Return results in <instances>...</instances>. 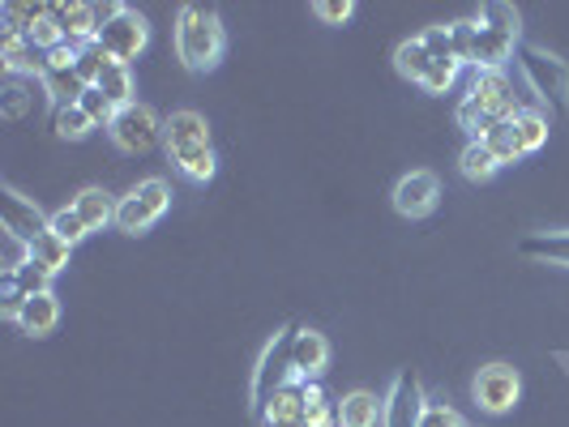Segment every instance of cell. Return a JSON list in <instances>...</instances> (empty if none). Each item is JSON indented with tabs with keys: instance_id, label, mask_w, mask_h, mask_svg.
Returning a JSON list of instances; mask_svg holds the SVG:
<instances>
[{
	"instance_id": "1",
	"label": "cell",
	"mask_w": 569,
	"mask_h": 427,
	"mask_svg": "<svg viewBox=\"0 0 569 427\" xmlns=\"http://www.w3.org/2000/svg\"><path fill=\"white\" fill-rule=\"evenodd\" d=\"M227 48V35H223V22L218 13L206 4H185L176 13V51L185 60V69L193 73H206L218 64V56Z\"/></svg>"
},
{
	"instance_id": "2",
	"label": "cell",
	"mask_w": 569,
	"mask_h": 427,
	"mask_svg": "<svg viewBox=\"0 0 569 427\" xmlns=\"http://www.w3.org/2000/svg\"><path fill=\"white\" fill-rule=\"evenodd\" d=\"M518 44V9L514 4H484L475 17V56L471 64L479 73H501V64L514 56Z\"/></svg>"
},
{
	"instance_id": "3",
	"label": "cell",
	"mask_w": 569,
	"mask_h": 427,
	"mask_svg": "<svg viewBox=\"0 0 569 427\" xmlns=\"http://www.w3.org/2000/svg\"><path fill=\"white\" fill-rule=\"evenodd\" d=\"M292 351H296V325L283 333H274V342L261 351V364L258 372H253V415H265V406H270V398L283 389V384H292L296 380V364H292Z\"/></svg>"
},
{
	"instance_id": "4",
	"label": "cell",
	"mask_w": 569,
	"mask_h": 427,
	"mask_svg": "<svg viewBox=\"0 0 569 427\" xmlns=\"http://www.w3.org/2000/svg\"><path fill=\"white\" fill-rule=\"evenodd\" d=\"M167 201H171L167 180H142L129 197H120V205H116V227H120L125 236H142L146 227H155L158 218H163Z\"/></svg>"
},
{
	"instance_id": "5",
	"label": "cell",
	"mask_w": 569,
	"mask_h": 427,
	"mask_svg": "<svg viewBox=\"0 0 569 427\" xmlns=\"http://www.w3.org/2000/svg\"><path fill=\"white\" fill-rule=\"evenodd\" d=\"M394 64H399V73H403V78H412L415 86H424L428 95H446V91L454 86V78H459V64L432 60L428 48H424L419 39L399 44V51H394Z\"/></svg>"
},
{
	"instance_id": "6",
	"label": "cell",
	"mask_w": 569,
	"mask_h": 427,
	"mask_svg": "<svg viewBox=\"0 0 569 427\" xmlns=\"http://www.w3.org/2000/svg\"><path fill=\"white\" fill-rule=\"evenodd\" d=\"M107 133H111L116 150H125V154H146V150H155L158 138H163V124H158V116L146 103H129V107L116 111V120H111Z\"/></svg>"
},
{
	"instance_id": "7",
	"label": "cell",
	"mask_w": 569,
	"mask_h": 427,
	"mask_svg": "<svg viewBox=\"0 0 569 427\" xmlns=\"http://www.w3.org/2000/svg\"><path fill=\"white\" fill-rule=\"evenodd\" d=\"M471 393H475L479 411H488V415H506V411H514L518 398H522V377H518L510 364H484V368L475 372Z\"/></svg>"
},
{
	"instance_id": "8",
	"label": "cell",
	"mask_w": 569,
	"mask_h": 427,
	"mask_svg": "<svg viewBox=\"0 0 569 427\" xmlns=\"http://www.w3.org/2000/svg\"><path fill=\"white\" fill-rule=\"evenodd\" d=\"M146 39H151V26H146V17L142 13H133V9H120L111 22H107L104 31H99V48L111 56V60H120V64H129V60H138L142 51H146Z\"/></svg>"
},
{
	"instance_id": "9",
	"label": "cell",
	"mask_w": 569,
	"mask_h": 427,
	"mask_svg": "<svg viewBox=\"0 0 569 427\" xmlns=\"http://www.w3.org/2000/svg\"><path fill=\"white\" fill-rule=\"evenodd\" d=\"M522 60V73H526V82L535 86V95L553 98L557 107H566V95H569V69L557 60V56H544L540 48H522L518 51Z\"/></svg>"
},
{
	"instance_id": "10",
	"label": "cell",
	"mask_w": 569,
	"mask_h": 427,
	"mask_svg": "<svg viewBox=\"0 0 569 427\" xmlns=\"http://www.w3.org/2000/svg\"><path fill=\"white\" fill-rule=\"evenodd\" d=\"M466 98H471V103H475L493 124H501V120H518V116H522L514 86L506 82V73H475V86H471V95Z\"/></svg>"
},
{
	"instance_id": "11",
	"label": "cell",
	"mask_w": 569,
	"mask_h": 427,
	"mask_svg": "<svg viewBox=\"0 0 569 427\" xmlns=\"http://www.w3.org/2000/svg\"><path fill=\"white\" fill-rule=\"evenodd\" d=\"M163 142H167L171 163H176V158H185V154L210 150L206 116H198V111H171V116H167V124H163Z\"/></svg>"
},
{
	"instance_id": "12",
	"label": "cell",
	"mask_w": 569,
	"mask_h": 427,
	"mask_svg": "<svg viewBox=\"0 0 569 427\" xmlns=\"http://www.w3.org/2000/svg\"><path fill=\"white\" fill-rule=\"evenodd\" d=\"M437 201H441V185H437L432 171H412V176H403L399 189H394V210H399L403 218H428V214L437 210Z\"/></svg>"
},
{
	"instance_id": "13",
	"label": "cell",
	"mask_w": 569,
	"mask_h": 427,
	"mask_svg": "<svg viewBox=\"0 0 569 427\" xmlns=\"http://www.w3.org/2000/svg\"><path fill=\"white\" fill-rule=\"evenodd\" d=\"M419 415H424L419 384H415L412 372H399L390 398H386V419H381V427H419Z\"/></svg>"
},
{
	"instance_id": "14",
	"label": "cell",
	"mask_w": 569,
	"mask_h": 427,
	"mask_svg": "<svg viewBox=\"0 0 569 427\" xmlns=\"http://www.w3.org/2000/svg\"><path fill=\"white\" fill-rule=\"evenodd\" d=\"M0 218H4V232H9V236L26 239V244H35V239L52 227V218H44V214H39L35 205H26L17 192H0Z\"/></svg>"
},
{
	"instance_id": "15",
	"label": "cell",
	"mask_w": 569,
	"mask_h": 427,
	"mask_svg": "<svg viewBox=\"0 0 569 427\" xmlns=\"http://www.w3.org/2000/svg\"><path fill=\"white\" fill-rule=\"evenodd\" d=\"M52 22L60 26L64 44H73V48H86V44H95V35H99L91 4H52Z\"/></svg>"
},
{
	"instance_id": "16",
	"label": "cell",
	"mask_w": 569,
	"mask_h": 427,
	"mask_svg": "<svg viewBox=\"0 0 569 427\" xmlns=\"http://www.w3.org/2000/svg\"><path fill=\"white\" fill-rule=\"evenodd\" d=\"M292 364H296V380H312L325 372L330 364V342L317 330H296V351H292Z\"/></svg>"
},
{
	"instance_id": "17",
	"label": "cell",
	"mask_w": 569,
	"mask_h": 427,
	"mask_svg": "<svg viewBox=\"0 0 569 427\" xmlns=\"http://www.w3.org/2000/svg\"><path fill=\"white\" fill-rule=\"evenodd\" d=\"M386 419V402H377V393L356 389L339 402V427H377Z\"/></svg>"
},
{
	"instance_id": "18",
	"label": "cell",
	"mask_w": 569,
	"mask_h": 427,
	"mask_svg": "<svg viewBox=\"0 0 569 427\" xmlns=\"http://www.w3.org/2000/svg\"><path fill=\"white\" fill-rule=\"evenodd\" d=\"M56 321H60V304H56V295H26V308H22V333H31V337H44V333L56 330Z\"/></svg>"
},
{
	"instance_id": "19",
	"label": "cell",
	"mask_w": 569,
	"mask_h": 427,
	"mask_svg": "<svg viewBox=\"0 0 569 427\" xmlns=\"http://www.w3.org/2000/svg\"><path fill=\"white\" fill-rule=\"evenodd\" d=\"M305 389H309V380H292V384H283V389L270 398L261 424L270 427V424H283V419H305Z\"/></svg>"
},
{
	"instance_id": "20",
	"label": "cell",
	"mask_w": 569,
	"mask_h": 427,
	"mask_svg": "<svg viewBox=\"0 0 569 427\" xmlns=\"http://www.w3.org/2000/svg\"><path fill=\"white\" fill-rule=\"evenodd\" d=\"M116 205H120V201H111L104 189H82L73 197V210L82 214V223H86L91 232H104L107 223H116Z\"/></svg>"
},
{
	"instance_id": "21",
	"label": "cell",
	"mask_w": 569,
	"mask_h": 427,
	"mask_svg": "<svg viewBox=\"0 0 569 427\" xmlns=\"http://www.w3.org/2000/svg\"><path fill=\"white\" fill-rule=\"evenodd\" d=\"M518 252L531 257V261H548V265H566L569 270V232H561V236H526L518 244Z\"/></svg>"
},
{
	"instance_id": "22",
	"label": "cell",
	"mask_w": 569,
	"mask_h": 427,
	"mask_svg": "<svg viewBox=\"0 0 569 427\" xmlns=\"http://www.w3.org/2000/svg\"><path fill=\"white\" fill-rule=\"evenodd\" d=\"M484 145L493 150V158H497L501 167H510V163H518V158H522V142H518L514 120H501V124H493V129L484 133Z\"/></svg>"
},
{
	"instance_id": "23",
	"label": "cell",
	"mask_w": 569,
	"mask_h": 427,
	"mask_svg": "<svg viewBox=\"0 0 569 427\" xmlns=\"http://www.w3.org/2000/svg\"><path fill=\"white\" fill-rule=\"evenodd\" d=\"M459 167H463V176L471 180V185H484V180H493L497 176V158H493V150L484 142H466L463 158H459Z\"/></svg>"
},
{
	"instance_id": "24",
	"label": "cell",
	"mask_w": 569,
	"mask_h": 427,
	"mask_svg": "<svg viewBox=\"0 0 569 427\" xmlns=\"http://www.w3.org/2000/svg\"><path fill=\"white\" fill-rule=\"evenodd\" d=\"M31 261H39L44 270H52V274H60L64 265H69V244L56 236L52 227L44 232V236L31 244Z\"/></svg>"
},
{
	"instance_id": "25",
	"label": "cell",
	"mask_w": 569,
	"mask_h": 427,
	"mask_svg": "<svg viewBox=\"0 0 569 427\" xmlns=\"http://www.w3.org/2000/svg\"><path fill=\"white\" fill-rule=\"evenodd\" d=\"M99 91H104L116 107H129V103H138L133 98V78H129V64H120V60H111L104 69V78H99Z\"/></svg>"
},
{
	"instance_id": "26",
	"label": "cell",
	"mask_w": 569,
	"mask_h": 427,
	"mask_svg": "<svg viewBox=\"0 0 569 427\" xmlns=\"http://www.w3.org/2000/svg\"><path fill=\"white\" fill-rule=\"evenodd\" d=\"M305 419H309V427H339V402H330L312 380L305 389Z\"/></svg>"
},
{
	"instance_id": "27",
	"label": "cell",
	"mask_w": 569,
	"mask_h": 427,
	"mask_svg": "<svg viewBox=\"0 0 569 427\" xmlns=\"http://www.w3.org/2000/svg\"><path fill=\"white\" fill-rule=\"evenodd\" d=\"M52 129H56V138H64V142H82L95 124H91V116H86L82 107H56Z\"/></svg>"
},
{
	"instance_id": "28",
	"label": "cell",
	"mask_w": 569,
	"mask_h": 427,
	"mask_svg": "<svg viewBox=\"0 0 569 427\" xmlns=\"http://www.w3.org/2000/svg\"><path fill=\"white\" fill-rule=\"evenodd\" d=\"M78 107L91 116V124H95V129H111V120H116V111H120V107H116V103H111L99 86H86V95H82Z\"/></svg>"
},
{
	"instance_id": "29",
	"label": "cell",
	"mask_w": 569,
	"mask_h": 427,
	"mask_svg": "<svg viewBox=\"0 0 569 427\" xmlns=\"http://www.w3.org/2000/svg\"><path fill=\"white\" fill-rule=\"evenodd\" d=\"M107 64H111V56H107L99 44H86V48H78V78H82L86 86H99V78H104Z\"/></svg>"
},
{
	"instance_id": "30",
	"label": "cell",
	"mask_w": 569,
	"mask_h": 427,
	"mask_svg": "<svg viewBox=\"0 0 569 427\" xmlns=\"http://www.w3.org/2000/svg\"><path fill=\"white\" fill-rule=\"evenodd\" d=\"M518 129V142H522V154H535L540 145L548 142V120L544 116H531V111H522L514 120Z\"/></svg>"
},
{
	"instance_id": "31",
	"label": "cell",
	"mask_w": 569,
	"mask_h": 427,
	"mask_svg": "<svg viewBox=\"0 0 569 427\" xmlns=\"http://www.w3.org/2000/svg\"><path fill=\"white\" fill-rule=\"evenodd\" d=\"M214 150H198V154H185V158H176V171L185 176V180H193V185H206L210 176H214Z\"/></svg>"
},
{
	"instance_id": "32",
	"label": "cell",
	"mask_w": 569,
	"mask_h": 427,
	"mask_svg": "<svg viewBox=\"0 0 569 427\" xmlns=\"http://www.w3.org/2000/svg\"><path fill=\"white\" fill-rule=\"evenodd\" d=\"M52 232L64 239L69 248H73V244H82V239L91 236V227L82 223V214H78L73 205H69V210H60V214H52Z\"/></svg>"
},
{
	"instance_id": "33",
	"label": "cell",
	"mask_w": 569,
	"mask_h": 427,
	"mask_svg": "<svg viewBox=\"0 0 569 427\" xmlns=\"http://www.w3.org/2000/svg\"><path fill=\"white\" fill-rule=\"evenodd\" d=\"M419 44L428 48V56H432V60L459 64V56H454V44H450V26H428V31L419 35Z\"/></svg>"
},
{
	"instance_id": "34",
	"label": "cell",
	"mask_w": 569,
	"mask_h": 427,
	"mask_svg": "<svg viewBox=\"0 0 569 427\" xmlns=\"http://www.w3.org/2000/svg\"><path fill=\"white\" fill-rule=\"evenodd\" d=\"M459 129H466L471 142H484V133L493 129V120H488L471 98H463V103H459Z\"/></svg>"
},
{
	"instance_id": "35",
	"label": "cell",
	"mask_w": 569,
	"mask_h": 427,
	"mask_svg": "<svg viewBox=\"0 0 569 427\" xmlns=\"http://www.w3.org/2000/svg\"><path fill=\"white\" fill-rule=\"evenodd\" d=\"M450 44H454V56H459V64H471V56H475V17L450 22Z\"/></svg>"
},
{
	"instance_id": "36",
	"label": "cell",
	"mask_w": 569,
	"mask_h": 427,
	"mask_svg": "<svg viewBox=\"0 0 569 427\" xmlns=\"http://www.w3.org/2000/svg\"><path fill=\"white\" fill-rule=\"evenodd\" d=\"M13 278H17V286H22L26 295H48V290H52V270H44L39 261L22 265V270H17Z\"/></svg>"
},
{
	"instance_id": "37",
	"label": "cell",
	"mask_w": 569,
	"mask_h": 427,
	"mask_svg": "<svg viewBox=\"0 0 569 427\" xmlns=\"http://www.w3.org/2000/svg\"><path fill=\"white\" fill-rule=\"evenodd\" d=\"M419 427H466L463 415L446 402H424V415H419Z\"/></svg>"
},
{
	"instance_id": "38",
	"label": "cell",
	"mask_w": 569,
	"mask_h": 427,
	"mask_svg": "<svg viewBox=\"0 0 569 427\" xmlns=\"http://www.w3.org/2000/svg\"><path fill=\"white\" fill-rule=\"evenodd\" d=\"M22 265H31V244L4 232V274H17Z\"/></svg>"
},
{
	"instance_id": "39",
	"label": "cell",
	"mask_w": 569,
	"mask_h": 427,
	"mask_svg": "<svg viewBox=\"0 0 569 427\" xmlns=\"http://www.w3.org/2000/svg\"><path fill=\"white\" fill-rule=\"evenodd\" d=\"M312 13H317L321 22H334V26H339V22H347V17L356 13V4H352V0H321V4H312Z\"/></svg>"
},
{
	"instance_id": "40",
	"label": "cell",
	"mask_w": 569,
	"mask_h": 427,
	"mask_svg": "<svg viewBox=\"0 0 569 427\" xmlns=\"http://www.w3.org/2000/svg\"><path fill=\"white\" fill-rule=\"evenodd\" d=\"M26 39H31V44H35L39 51H52V48H60V44H64V35H60V26H56L52 17H48V22H39V26H35Z\"/></svg>"
},
{
	"instance_id": "41",
	"label": "cell",
	"mask_w": 569,
	"mask_h": 427,
	"mask_svg": "<svg viewBox=\"0 0 569 427\" xmlns=\"http://www.w3.org/2000/svg\"><path fill=\"white\" fill-rule=\"evenodd\" d=\"M78 64V48L73 44H60V48L48 51V69H73Z\"/></svg>"
},
{
	"instance_id": "42",
	"label": "cell",
	"mask_w": 569,
	"mask_h": 427,
	"mask_svg": "<svg viewBox=\"0 0 569 427\" xmlns=\"http://www.w3.org/2000/svg\"><path fill=\"white\" fill-rule=\"evenodd\" d=\"M270 427H309V419H283V424H270Z\"/></svg>"
}]
</instances>
